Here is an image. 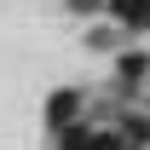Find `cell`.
Here are the masks:
<instances>
[{
	"mask_svg": "<svg viewBox=\"0 0 150 150\" xmlns=\"http://www.w3.org/2000/svg\"><path fill=\"white\" fill-rule=\"evenodd\" d=\"M64 150H121V139H110V133H81V127H69V133H64Z\"/></svg>",
	"mask_w": 150,
	"mask_h": 150,
	"instance_id": "6da1fadb",
	"label": "cell"
},
{
	"mask_svg": "<svg viewBox=\"0 0 150 150\" xmlns=\"http://www.w3.org/2000/svg\"><path fill=\"white\" fill-rule=\"evenodd\" d=\"M115 6V18L133 23V29H150V0H110Z\"/></svg>",
	"mask_w": 150,
	"mask_h": 150,
	"instance_id": "7a4b0ae2",
	"label": "cell"
},
{
	"mask_svg": "<svg viewBox=\"0 0 150 150\" xmlns=\"http://www.w3.org/2000/svg\"><path fill=\"white\" fill-rule=\"evenodd\" d=\"M64 115H75V93H58L52 98V121H64Z\"/></svg>",
	"mask_w": 150,
	"mask_h": 150,
	"instance_id": "3957f363",
	"label": "cell"
}]
</instances>
